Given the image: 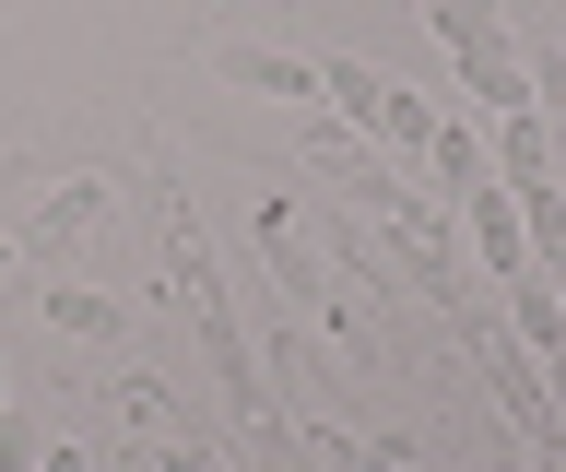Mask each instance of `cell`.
Masks as SVG:
<instances>
[{"mask_svg":"<svg viewBox=\"0 0 566 472\" xmlns=\"http://www.w3.org/2000/svg\"><path fill=\"white\" fill-rule=\"evenodd\" d=\"M354 213H378V237H389L401 260H413V284H437V295L460 307V213H449V201H437L424 178L378 166V178L354 189Z\"/></svg>","mask_w":566,"mask_h":472,"instance_id":"cell-1","label":"cell"},{"mask_svg":"<svg viewBox=\"0 0 566 472\" xmlns=\"http://www.w3.org/2000/svg\"><path fill=\"white\" fill-rule=\"evenodd\" d=\"M424 24L449 36V60H460V95H472L484 118L531 107V48L507 36V12H495V0H424Z\"/></svg>","mask_w":566,"mask_h":472,"instance_id":"cell-2","label":"cell"},{"mask_svg":"<svg viewBox=\"0 0 566 472\" xmlns=\"http://www.w3.org/2000/svg\"><path fill=\"white\" fill-rule=\"evenodd\" d=\"M472 378L495 390V413H507L520 437H555V413H543V355L507 343V319H472Z\"/></svg>","mask_w":566,"mask_h":472,"instance_id":"cell-3","label":"cell"},{"mask_svg":"<svg viewBox=\"0 0 566 472\" xmlns=\"http://www.w3.org/2000/svg\"><path fill=\"white\" fill-rule=\"evenodd\" d=\"M212 83L272 95V107H318V60H295V48H260V36H212Z\"/></svg>","mask_w":566,"mask_h":472,"instance_id":"cell-4","label":"cell"},{"mask_svg":"<svg viewBox=\"0 0 566 472\" xmlns=\"http://www.w3.org/2000/svg\"><path fill=\"white\" fill-rule=\"evenodd\" d=\"M449 213L472 224V249H484V272H495V284H507V272H531V224H520V189H507V178H484V189H460Z\"/></svg>","mask_w":566,"mask_h":472,"instance_id":"cell-5","label":"cell"},{"mask_svg":"<svg viewBox=\"0 0 566 472\" xmlns=\"http://www.w3.org/2000/svg\"><path fill=\"white\" fill-rule=\"evenodd\" d=\"M484 154H495V178H507V189H555V118H543V107H507Z\"/></svg>","mask_w":566,"mask_h":472,"instance_id":"cell-6","label":"cell"},{"mask_svg":"<svg viewBox=\"0 0 566 472\" xmlns=\"http://www.w3.org/2000/svg\"><path fill=\"white\" fill-rule=\"evenodd\" d=\"M484 178H495L484 130H472V118H437V143H424V189H437V201H460V189H484Z\"/></svg>","mask_w":566,"mask_h":472,"instance_id":"cell-7","label":"cell"},{"mask_svg":"<svg viewBox=\"0 0 566 472\" xmlns=\"http://www.w3.org/2000/svg\"><path fill=\"white\" fill-rule=\"evenodd\" d=\"M507 343H531V355H555V343H566V295H555V272H507Z\"/></svg>","mask_w":566,"mask_h":472,"instance_id":"cell-8","label":"cell"},{"mask_svg":"<svg viewBox=\"0 0 566 472\" xmlns=\"http://www.w3.org/2000/svg\"><path fill=\"white\" fill-rule=\"evenodd\" d=\"M95 224H106V178H60L48 213L24 224V249H71V237H95Z\"/></svg>","mask_w":566,"mask_h":472,"instance_id":"cell-9","label":"cell"},{"mask_svg":"<svg viewBox=\"0 0 566 472\" xmlns=\"http://www.w3.org/2000/svg\"><path fill=\"white\" fill-rule=\"evenodd\" d=\"M366 143H378V154H413V166H424V143H437V107H424L413 83H389V107H378V130H366Z\"/></svg>","mask_w":566,"mask_h":472,"instance_id":"cell-10","label":"cell"},{"mask_svg":"<svg viewBox=\"0 0 566 472\" xmlns=\"http://www.w3.org/2000/svg\"><path fill=\"white\" fill-rule=\"evenodd\" d=\"M520 224H531V272H566V189H520Z\"/></svg>","mask_w":566,"mask_h":472,"instance_id":"cell-11","label":"cell"},{"mask_svg":"<svg viewBox=\"0 0 566 472\" xmlns=\"http://www.w3.org/2000/svg\"><path fill=\"white\" fill-rule=\"evenodd\" d=\"M48 319H60L71 343H118V307H106V295H83V284H48Z\"/></svg>","mask_w":566,"mask_h":472,"instance_id":"cell-12","label":"cell"},{"mask_svg":"<svg viewBox=\"0 0 566 472\" xmlns=\"http://www.w3.org/2000/svg\"><path fill=\"white\" fill-rule=\"evenodd\" d=\"M543 413H555V437H566V343L543 355Z\"/></svg>","mask_w":566,"mask_h":472,"instance_id":"cell-13","label":"cell"},{"mask_svg":"<svg viewBox=\"0 0 566 472\" xmlns=\"http://www.w3.org/2000/svg\"><path fill=\"white\" fill-rule=\"evenodd\" d=\"M24 472H95V449H48V461H24Z\"/></svg>","mask_w":566,"mask_h":472,"instance_id":"cell-14","label":"cell"},{"mask_svg":"<svg viewBox=\"0 0 566 472\" xmlns=\"http://www.w3.org/2000/svg\"><path fill=\"white\" fill-rule=\"evenodd\" d=\"M366 472H424V461H413V449H366Z\"/></svg>","mask_w":566,"mask_h":472,"instance_id":"cell-15","label":"cell"},{"mask_svg":"<svg viewBox=\"0 0 566 472\" xmlns=\"http://www.w3.org/2000/svg\"><path fill=\"white\" fill-rule=\"evenodd\" d=\"M12 260H24V237H0V272H12Z\"/></svg>","mask_w":566,"mask_h":472,"instance_id":"cell-16","label":"cell"},{"mask_svg":"<svg viewBox=\"0 0 566 472\" xmlns=\"http://www.w3.org/2000/svg\"><path fill=\"white\" fill-rule=\"evenodd\" d=\"M0 413H12V366H0Z\"/></svg>","mask_w":566,"mask_h":472,"instance_id":"cell-17","label":"cell"},{"mask_svg":"<svg viewBox=\"0 0 566 472\" xmlns=\"http://www.w3.org/2000/svg\"><path fill=\"white\" fill-rule=\"evenodd\" d=\"M555 295H566V272H555Z\"/></svg>","mask_w":566,"mask_h":472,"instance_id":"cell-18","label":"cell"}]
</instances>
